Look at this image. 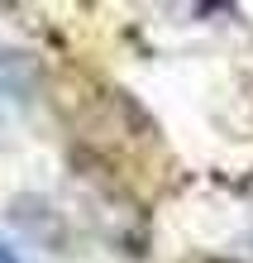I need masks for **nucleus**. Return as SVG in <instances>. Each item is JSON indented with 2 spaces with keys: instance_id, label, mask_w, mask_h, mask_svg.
Listing matches in <instances>:
<instances>
[{
  "instance_id": "1",
  "label": "nucleus",
  "mask_w": 253,
  "mask_h": 263,
  "mask_svg": "<svg viewBox=\"0 0 253 263\" xmlns=\"http://www.w3.org/2000/svg\"><path fill=\"white\" fill-rule=\"evenodd\" d=\"M34 82H38L34 58L14 53V48H0V101H29Z\"/></svg>"
},
{
  "instance_id": "2",
  "label": "nucleus",
  "mask_w": 253,
  "mask_h": 263,
  "mask_svg": "<svg viewBox=\"0 0 253 263\" xmlns=\"http://www.w3.org/2000/svg\"><path fill=\"white\" fill-rule=\"evenodd\" d=\"M0 263H20V254H14V249H10L5 239H0Z\"/></svg>"
}]
</instances>
